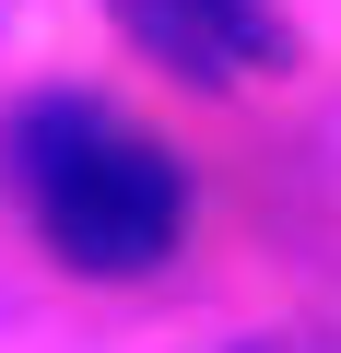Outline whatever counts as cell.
<instances>
[{"instance_id": "obj_1", "label": "cell", "mask_w": 341, "mask_h": 353, "mask_svg": "<svg viewBox=\"0 0 341 353\" xmlns=\"http://www.w3.org/2000/svg\"><path fill=\"white\" fill-rule=\"evenodd\" d=\"M0 165L36 212V236L71 259V271H153L165 248L189 236V176L165 141H141L118 106L94 94H36L12 130H0Z\"/></svg>"}, {"instance_id": "obj_2", "label": "cell", "mask_w": 341, "mask_h": 353, "mask_svg": "<svg viewBox=\"0 0 341 353\" xmlns=\"http://www.w3.org/2000/svg\"><path fill=\"white\" fill-rule=\"evenodd\" d=\"M106 12H118V36L141 59H165L177 83H259V71L294 59V36H282L271 0H106Z\"/></svg>"}, {"instance_id": "obj_3", "label": "cell", "mask_w": 341, "mask_h": 353, "mask_svg": "<svg viewBox=\"0 0 341 353\" xmlns=\"http://www.w3.org/2000/svg\"><path fill=\"white\" fill-rule=\"evenodd\" d=\"M236 353H306V341H236Z\"/></svg>"}]
</instances>
